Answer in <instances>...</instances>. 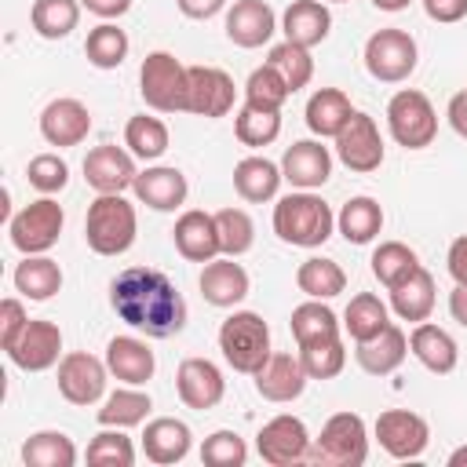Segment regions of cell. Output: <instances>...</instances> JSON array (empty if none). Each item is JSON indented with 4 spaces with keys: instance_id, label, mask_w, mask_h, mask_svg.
I'll return each mask as SVG.
<instances>
[{
    "instance_id": "6da1fadb",
    "label": "cell",
    "mask_w": 467,
    "mask_h": 467,
    "mask_svg": "<svg viewBox=\"0 0 467 467\" xmlns=\"http://www.w3.org/2000/svg\"><path fill=\"white\" fill-rule=\"evenodd\" d=\"M113 314L146 332L150 339H168L186 328V299L175 281L153 266H128L109 281Z\"/></svg>"
},
{
    "instance_id": "7a4b0ae2",
    "label": "cell",
    "mask_w": 467,
    "mask_h": 467,
    "mask_svg": "<svg viewBox=\"0 0 467 467\" xmlns=\"http://www.w3.org/2000/svg\"><path fill=\"white\" fill-rule=\"evenodd\" d=\"M336 230V215L328 201H321L314 190H296L285 193L274 204V234L285 244L296 248H321Z\"/></svg>"
},
{
    "instance_id": "3957f363",
    "label": "cell",
    "mask_w": 467,
    "mask_h": 467,
    "mask_svg": "<svg viewBox=\"0 0 467 467\" xmlns=\"http://www.w3.org/2000/svg\"><path fill=\"white\" fill-rule=\"evenodd\" d=\"M139 215L124 193H99L84 215V241L95 255H124L135 244Z\"/></svg>"
},
{
    "instance_id": "277c9868",
    "label": "cell",
    "mask_w": 467,
    "mask_h": 467,
    "mask_svg": "<svg viewBox=\"0 0 467 467\" xmlns=\"http://www.w3.org/2000/svg\"><path fill=\"white\" fill-rule=\"evenodd\" d=\"M365 460H368V431L358 412L328 416L321 434L310 438L306 463L314 467H361Z\"/></svg>"
},
{
    "instance_id": "5b68a950",
    "label": "cell",
    "mask_w": 467,
    "mask_h": 467,
    "mask_svg": "<svg viewBox=\"0 0 467 467\" xmlns=\"http://www.w3.org/2000/svg\"><path fill=\"white\" fill-rule=\"evenodd\" d=\"M219 350L234 372L255 376L263 361L274 354L270 350V325L255 310H234L219 325Z\"/></svg>"
},
{
    "instance_id": "8992f818",
    "label": "cell",
    "mask_w": 467,
    "mask_h": 467,
    "mask_svg": "<svg viewBox=\"0 0 467 467\" xmlns=\"http://www.w3.org/2000/svg\"><path fill=\"white\" fill-rule=\"evenodd\" d=\"M190 66H182L171 51H150L139 66V95L157 113H186Z\"/></svg>"
},
{
    "instance_id": "52a82bcc",
    "label": "cell",
    "mask_w": 467,
    "mask_h": 467,
    "mask_svg": "<svg viewBox=\"0 0 467 467\" xmlns=\"http://www.w3.org/2000/svg\"><path fill=\"white\" fill-rule=\"evenodd\" d=\"M387 128H390V139L398 146L423 150L438 135V113H434V106H431V99L423 91L401 88L387 102Z\"/></svg>"
},
{
    "instance_id": "ba28073f",
    "label": "cell",
    "mask_w": 467,
    "mask_h": 467,
    "mask_svg": "<svg viewBox=\"0 0 467 467\" xmlns=\"http://www.w3.org/2000/svg\"><path fill=\"white\" fill-rule=\"evenodd\" d=\"M62 226H66L62 204L55 197H40V201H29L18 215H11L7 234L22 255H44L62 237Z\"/></svg>"
},
{
    "instance_id": "9c48e42d",
    "label": "cell",
    "mask_w": 467,
    "mask_h": 467,
    "mask_svg": "<svg viewBox=\"0 0 467 467\" xmlns=\"http://www.w3.org/2000/svg\"><path fill=\"white\" fill-rule=\"evenodd\" d=\"M416 40L405 33V29H376L368 40H365V69L368 77H376L379 84H401L412 77L416 69Z\"/></svg>"
},
{
    "instance_id": "30bf717a",
    "label": "cell",
    "mask_w": 467,
    "mask_h": 467,
    "mask_svg": "<svg viewBox=\"0 0 467 467\" xmlns=\"http://www.w3.org/2000/svg\"><path fill=\"white\" fill-rule=\"evenodd\" d=\"M106 379H109V365L106 358L99 361L88 350H73L58 361V394L69 405H95L106 398Z\"/></svg>"
},
{
    "instance_id": "8fae6325",
    "label": "cell",
    "mask_w": 467,
    "mask_h": 467,
    "mask_svg": "<svg viewBox=\"0 0 467 467\" xmlns=\"http://www.w3.org/2000/svg\"><path fill=\"white\" fill-rule=\"evenodd\" d=\"M255 449L263 456V463L270 467H296V463H306V452H310V431L299 416H274L263 423L259 438H255Z\"/></svg>"
},
{
    "instance_id": "7c38bea8",
    "label": "cell",
    "mask_w": 467,
    "mask_h": 467,
    "mask_svg": "<svg viewBox=\"0 0 467 467\" xmlns=\"http://www.w3.org/2000/svg\"><path fill=\"white\" fill-rule=\"evenodd\" d=\"M376 441L394 460H416V456H423V449L431 441V427H427V420L420 412L383 409L376 416Z\"/></svg>"
},
{
    "instance_id": "4fadbf2b",
    "label": "cell",
    "mask_w": 467,
    "mask_h": 467,
    "mask_svg": "<svg viewBox=\"0 0 467 467\" xmlns=\"http://www.w3.org/2000/svg\"><path fill=\"white\" fill-rule=\"evenodd\" d=\"M336 157L358 175H368L383 164V135H379V128L368 113L354 109V117L336 135Z\"/></svg>"
},
{
    "instance_id": "5bb4252c",
    "label": "cell",
    "mask_w": 467,
    "mask_h": 467,
    "mask_svg": "<svg viewBox=\"0 0 467 467\" xmlns=\"http://www.w3.org/2000/svg\"><path fill=\"white\" fill-rule=\"evenodd\" d=\"M135 153L124 150V146H113V142H102L95 150H88L84 157V179L95 193H124L135 186Z\"/></svg>"
},
{
    "instance_id": "9a60e30c",
    "label": "cell",
    "mask_w": 467,
    "mask_h": 467,
    "mask_svg": "<svg viewBox=\"0 0 467 467\" xmlns=\"http://www.w3.org/2000/svg\"><path fill=\"white\" fill-rule=\"evenodd\" d=\"M234 109V77L219 66H190V88H186V113L197 117H226Z\"/></svg>"
},
{
    "instance_id": "2e32d148",
    "label": "cell",
    "mask_w": 467,
    "mask_h": 467,
    "mask_svg": "<svg viewBox=\"0 0 467 467\" xmlns=\"http://www.w3.org/2000/svg\"><path fill=\"white\" fill-rule=\"evenodd\" d=\"M175 390L182 398L186 409H215L226 394V379H223V368L208 358H182L179 368H175Z\"/></svg>"
},
{
    "instance_id": "e0dca14e",
    "label": "cell",
    "mask_w": 467,
    "mask_h": 467,
    "mask_svg": "<svg viewBox=\"0 0 467 467\" xmlns=\"http://www.w3.org/2000/svg\"><path fill=\"white\" fill-rule=\"evenodd\" d=\"M58 354H62V328L55 321H44V317H29V325L22 328L15 347L7 350V358L22 372H44V368L62 361Z\"/></svg>"
},
{
    "instance_id": "ac0fdd59",
    "label": "cell",
    "mask_w": 467,
    "mask_h": 467,
    "mask_svg": "<svg viewBox=\"0 0 467 467\" xmlns=\"http://www.w3.org/2000/svg\"><path fill=\"white\" fill-rule=\"evenodd\" d=\"M91 131V113L80 99H51L44 109H40V135L47 146H80Z\"/></svg>"
},
{
    "instance_id": "d6986e66",
    "label": "cell",
    "mask_w": 467,
    "mask_h": 467,
    "mask_svg": "<svg viewBox=\"0 0 467 467\" xmlns=\"http://www.w3.org/2000/svg\"><path fill=\"white\" fill-rule=\"evenodd\" d=\"M281 175L296 190H317V186H325L328 175H332V153H328V146H321V139H299V142H292L285 150V157H281Z\"/></svg>"
},
{
    "instance_id": "ffe728a7",
    "label": "cell",
    "mask_w": 467,
    "mask_h": 467,
    "mask_svg": "<svg viewBox=\"0 0 467 467\" xmlns=\"http://www.w3.org/2000/svg\"><path fill=\"white\" fill-rule=\"evenodd\" d=\"M252 379H255L259 398H266L274 405H285V401H296L306 390V379L310 376H306L299 354H270Z\"/></svg>"
},
{
    "instance_id": "44dd1931",
    "label": "cell",
    "mask_w": 467,
    "mask_h": 467,
    "mask_svg": "<svg viewBox=\"0 0 467 467\" xmlns=\"http://www.w3.org/2000/svg\"><path fill=\"white\" fill-rule=\"evenodd\" d=\"M226 36L237 47H263L270 44V36L277 33V15L266 0H234V7L226 11Z\"/></svg>"
},
{
    "instance_id": "7402d4cb",
    "label": "cell",
    "mask_w": 467,
    "mask_h": 467,
    "mask_svg": "<svg viewBox=\"0 0 467 467\" xmlns=\"http://www.w3.org/2000/svg\"><path fill=\"white\" fill-rule=\"evenodd\" d=\"M248 270L234 259V255H215L212 263H204L201 277H197V288L204 296V303L212 306H237L244 296H248Z\"/></svg>"
},
{
    "instance_id": "603a6c76",
    "label": "cell",
    "mask_w": 467,
    "mask_h": 467,
    "mask_svg": "<svg viewBox=\"0 0 467 467\" xmlns=\"http://www.w3.org/2000/svg\"><path fill=\"white\" fill-rule=\"evenodd\" d=\"M131 190H135L139 204H146L153 212H175V208L186 204V193H190L186 175L171 164H153V168L139 171Z\"/></svg>"
},
{
    "instance_id": "cb8c5ba5",
    "label": "cell",
    "mask_w": 467,
    "mask_h": 467,
    "mask_svg": "<svg viewBox=\"0 0 467 467\" xmlns=\"http://www.w3.org/2000/svg\"><path fill=\"white\" fill-rule=\"evenodd\" d=\"M171 241L179 248L182 259L190 263H212L215 255H223L219 248V230H215V215L201 212V208H190L175 219V230H171Z\"/></svg>"
},
{
    "instance_id": "d4e9b609",
    "label": "cell",
    "mask_w": 467,
    "mask_h": 467,
    "mask_svg": "<svg viewBox=\"0 0 467 467\" xmlns=\"http://www.w3.org/2000/svg\"><path fill=\"white\" fill-rule=\"evenodd\" d=\"M106 365H109L113 379H120L128 387H142L146 379H153L157 358L146 347V339H139V336H113L106 343Z\"/></svg>"
},
{
    "instance_id": "484cf974",
    "label": "cell",
    "mask_w": 467,
    "mask_h": 467,
    "mask_svg": "<svg viewBox=\"0 0 467 467\" xmlns=\"http://www.w3.org/2000/svg\"><path fill=\"white\" fill-rule=\"evenodd\" d=\"M190 445H193V434H190V427H186L182 420H175V416H157V420H150L146 431H142V452H146V460L157 463V467H171V463L186 460Z\"/></svg>"
},
{
    "instance_id": "4316f807",
    "label": "cell",
    "mask_w": 467,
    "mask_h": 467,
    "mask_svg": "<svg viewBox=\"0 0 467 467\" xmlns=\"http://www.w3.org/2000/svg\"><path fill=\"white\" fill-rule=\"evenodd\" d=\"M409 350H412V358H416L427 372H434V376H449V372L456 368V361H460L456 339H452L441 325H431V321L412 325V332H409Z\"/></svg>"
},
{
    "instance_id": "83f0119b",
    "label": "cell",
    "mask_w": 467,
    "mask_h": 467,
    "mask_svg": "<svg viewBox=\"0 0 467 467\" xmlns=\"http://www.w3.org/2000/svg\"><path fill=\"white\" fill-rule=\"evenodd\" d=\"M281 33L285 40L299 47H317L332 33V11L325 0H292L281 15Z\"/></svg>"
},
{
    "instance_id": "f1b7e54d",
    "label": "cell",
    "mask_w": 467,
    "mask_h": 467,
    "mask_svg": "<svg viewBox=\"0 0 467 467\" xmlns=\"http://www.w3.org/2000/svg\"><path fill=\"white\" fill-rule=\"evenodd\" d=\"M285 175H281V164L252 153L244 161L234 164V190L241 193V201L248 204H263V201H274L277 190H281Z\"/></svg>"
},
{
    "instance_id": "f546056e",
    "label": "cell",
    "mask_w": 467,
    "mask_h": 467,
    "mask_svg": "<svg viewBox=\"0 0 467 467\" xmlns=\"http://www.w3.org/2000/svg\"><path fill=\"white\" fill-rule=\"evenodd\" d=\"M405 354H409V336H405L394 321H390L379 336L358 343V350H354L361 372H368V376H390V372L405 361Z\"/></svg>"
},
{
    "instance_id": "4dcf8cb0",
    "label": "cell",
    "mask_w": 467,
    "mask_h": 467,
    "mask_svg": "<svg viewBox=\"0 0 467 467\" xmlns=\"http://www.w3.org/2000/svg\"><path fill=\"white\" fill-rule=\"evenodd\" d=\"M387 292H390V310H394L401 321L420 325V321H427L431 310H434V277H431L427 266H416L405 281H398V285L387 288Z\"/></svg>"
},
{
    "instance_id": "1f68e13d",
    "label": "cell",
    "mask_w": 467,
    "mask_h": 467,
    "mask_svg": "<svg viewBox=\"0 0 467 467\" xmlns=\"http://www.w3.org/2000/svg\"><path fill=\"white\" fill-rule=\"evenodd\" d=\"M350 117H354V106L339 88H317L306 99V128L317 139H336Z\"/></svg>"
},
{
    "instance_id": "d6a6232c",
    "label": "cell",
    "mask_w": 467,
    "mask_h": 467,
    "mask_svg": "<svg viewBox=\"0 0 467 467\" xmlns=\"http://www.w3.org/2000/svg\"><path fill=\"white\" fill-rule=\"evenodd\" d=\"M336 230L343 234L347 244H368V241H376V234L383 230V208H379V201L368 197V193L350 197L339 208V215H336Z\"/></svg>"
},
{
    "instance_id": "836d02e7",
    "label": "cell",
    "mask_w": 467,
    "mask_h": 467,
    "mask_svg": "<svg viewBox=\"0 0 467 467\" xmlns=\"http://www.w3.org/2000/svg\"><path fill=\"white\" fill-rule=\"evenodd\" d=\"M387 325H390V310L376 292H358L343 310V332L354 343H365V339L379 336Z\"/></svg>"
},
{
    "instance_id": "e575fe53",
    "label": "cell",
    "mask_w": 467,
    "mask_h": 467,
    "mask_svg": "<svg viewBox=\"0 0 467 467\" xmlns=\"http://www.w3.org/2000/svg\"><path fill=\"white\" fill-rule=\"evenodd\" d=\"M150 409H153L150 394L124 383L102 398V409L95 412V420H99V427H139V423H146Z\"/></svg>"
},
{
    "instance_id": "d590c367",
    "label": "cell",
    "mask_w": 467,
    "mask_h": 467,
    "mask_svg": "<svg viewBox=\"0 0 467 467\" xmlns=\"http://www.w3.org/2000/svg\"><path fill=\"white\" fill-rule=\"evenodd\" d=\"M15 288L33 299V303H44L51 299L55 292H62V266L47 255H26L18 266H15Z\"/></svg>"
},
{
    "instance_id": "8d00e7d4",
    "label": "cell",
    "mask_w": 467,
    "mask_h": 467,
    "mask_svg": "<svg viewBox=\"0 0 467 467\" xmlns=\"http://www.w3.org/2000/svg\"><path fill=\"white\" fill-rule=\"evenodd\" d=\"M296 285L306 299H336L343 288H347V274L336 259H325V255H310L299 263L296 270Z\"/></svg>"
},
{
    "instance_id": "74e56055",
    "label": "cell",
    "mask_w": 467,
    "mask_h": 467,
    "mask_svg": "<svg viewBox=\"0 0 467 467\" xmlns=\"http://www.w3.org/2000/svg\"><path fill=\"white\" fill-rule=\"evenodd\" d=\"M22 463L26 467H73L77 445L62 431H36L22 441Z\"/></svg>"
},
{
    "instance_id": "f35d334b",
    "label": "cell",
    "mask_w": 467,
    "mask_h": 467,
    "mask_svg": "<svg viewBox=\"0 0 467 467\" xmlns=\"http://www.w3.org/2000/svg\"><path fill=\"white\" fill-rule=\"evenodd\" d=\"M299 361H303L310 379H336L343 372V365H347L343 336L332 332V336H317V339L299 343Z\"/></svg>"
},
{
    "instance_id": "ab89813d",
    "label": "cell",
    "mask_w": 467,
    "mask_h": 467,
    "mask_svg": "<svg viewBox=\"0 0 467 467\" xmlns=\"http://www.w3.org/2000/svg\"><path fill=\"white\" fill-rule=\"evenodd\" d=\"M29 22L36 29V36L44 40H62L77 29L80 22V0H33L29 7Z\"/></svg>"
},
{
    "instance_id": "60d3db41",
    "label": "cell",
    "mask_w": 467,
    "mask_h": 467,
    "mask_svg": "<svg viewBox=\"0 0 467 467\" xmlns=\"http://www.w3.org/2000/svg\"><path fill=\"white\" fill-rule=\"evenodd\" d=\"M234 135L241 146H252V150H263L270 146L277 135H281V113L277 109H259V106H241L234 113Z\"/></svg>"
},
{
    "instance_id": "b9f144b4",
    "label": "cell",
    "mask_w": 467,
    "mask_h": 467,
    "mask_svg": "<svg viewBox=\"0 0 467 467\" xmlns=\"http://www.w3.org/2000/svg\"><path fill=\"white\" fill-rule=\"evenodd\" d=\"M372 277L383 285V288H394L398 281H405L416 266H420V255L405 244V241H379V248L372 252Z\"/></svg>"
},
{
    "instance_id": "7bdbcfd3",
    "label": "cell",
    "mask_w": 467,
    "mask_h": 467,
    "mask_svg": "<svg viewBox=\"0 0 467 467\" xmlns=\"http://www.w3.org/2000/svg\"><path fill=\"white\" fill-rule=\"evenodd\" d=\"M84 55L95 69H117L128 58V33L117 22H102L88 33L84 40Z\"/></svg>"
},
{
    "instance_id": "ee69618b",
    "label": "cell",
    "mask_w": 467,
    "mask_h": 467,
    "mask_svg": "<svg viewBox=\"0 0 467 467\" xmlns=\"http://www.w3.org/2000/svg\"><path fill=\"white\" fill-rule=\"evenodd\" d=\"M168 124L161 120V117H146V113H139V117H131L128 124H124V146L139 157V161H157L164 150H168Z\"/></svg>"
},
{
    "instance_id": "f6af8a7d",
    "label": "cell",
    "mask_w": 467,
    "mask_h": 467,
    "mask_svg": "<svg viewBox=\"0 0 467 467\" xmlns=\"http://www.w3.org/2000/svg\"><path fill=\"white\" fill-rule=\"evenodd\" d=\"M288 325H292L296 347H299V343H306V339L332 336V332H339V328H343V321L332 314V306H328L325 299H306V303H299V306L292 310Z\"/></svg>"
},
{
    "instance_id": "bcb514c9",
    "label": "cell",
    "mask_w": 467,
    "mask_h": 467,
    "mask_svg": "<svg viewBox=\"0 0 467 467\" xmlns=\"http://www.w3.org/2000/svg\"><path fill=\"white\" fill-rule=\"evenodd\" d=\"M288 95H292V88L285 84V77H281L270 62H263L259 69H252L248 80H244V102H248V106L277 109V113H281V106L288 102Z\"/></svg>"
},
{
    "instance_id": "7dc6e473",
    "label": "cell",
    "mask_w": 467,
    "mask_h": 467,
    "mask_svg": "<svg viewBox=\"0 0 467 467\" xmlns=\"http://www.w3.org/2000/svg\"><path fill=\"white\" fill-rule=\"evenodd\" d=\"M266 62L285 77V84L292 88V95H296L299 88H306V84H310V77H314L310 47H299V44H292V40L274 44V47H270V55H266Z\"/></svg>"
},
{
    "instance_id": "c3c4849f",
    "label": "cell",
    "mask_w": 467,
    "mask_h": 467,
    "mask_svg": "<svg viewBox=\"0 0 467 467\" xmlns=\"http://www.w3.org/2000/svg\"><path fill=\"white\" fill-rule=\"evenodd\" d=\"M88 463L95 467H131L135 463V445L124 434V427H102L91 441H88Z\"/></svg>"
},
{
    "instance_id": "681fc988",
    "label": "cell",
    "mask_w": 467,
    "mask_h": 467,
    "mask_svg": "<svg viewBox=\"0 0 467 467\" xmlns=\"http://www.w3.org/2000/svg\"><path fill=\"white\" fill-rule=\"evenodd\" d=\"M215 230H219V248L223 255H244L255 241V223L244 208H219L215 212Z\"/></svg>"
},
{
    "instance_id": "f907efd6",
    "label": "cell",
    "mask_w": 467,
    "mask_h": 467,
    "mask_svg": "<svg viewBox=\"0 0 467 467\" xmlns=\"http://www.w3.org/2000/svg\"><path fill=\"white\" fill-rule=\"evenodd\" d=\"M201 460L208 467H244L248 460V445L237 431H212L201 441Z\"/></svg>"
},
{
    "instance_id": "816d5d0a",
    "label": "cell",
    "mask_w": 467,
    "mask_h": 467,
    "mask_svg": "<svg viewBox=\"0 0 467 467\" xmlns=\"http://www.w3.org/2000/svg\"><path fill=\"white\" fill-rule=\"evenodd\" d=\"M26 179H29L33 190H40L44 197H51V193L66 190V182H69V164H66L58 153H36V157L29 161V168H26Z\"/></svg>"
},
{
    "instance_id": "f5cc1de1",
    "label": "cell",
    "mask_w": 467,
    "mask_h": 467,
    "mask_svg": "<svg viewBox=\"0 0 467 467\" xmlns=\"http://www.w3.org/2000/svg\"><path fill=\"white\" fill-rule=\"evenodd\" d=\"M26 325H29V314H26L22 299L7 296V299L0 303V347H4V350H11Z\"/></svg>"
},
{
    "instance_id": "db71d44e",
    "label": "cell",
    "mask_w": 467,
    "mask_h": 467,
    "mask_svg": "<svg viewBox=\"0 0 467 467\" xmlns=\"http://www.w3.org/2000/svg\"><path fill=\"white\" fill-rule=\"evenodd\" d=\"M420 4H423L427 18L438 26H452L467 15V0H420Z\"/></svg>"
},
{
    "instance_id": "11a10c76",
    "label": "cell",
    "mask_w": 467,
    "mask_h": 467,
    "mask_svg": "<svg viewBox=\"0 0 467 467\" xmlns=\"http://www.w3.org/2000/svg\"><path fill=\"white\" fill-rule=\"evenodd\" d=\"M445 266H449V277H452L456 285H467V234H460V237L449 244Z\"/></svg>"
},
{
    "instance_id": "9f6ffc18",
    "label": "cell",
    "mask_w": 467,
    "mask_h": 467,
    "mask_svg": "<svg viewBox=\"0 0 467 467\" xmlns=\"http://www.w3.org/2000/svg\"><path fill=\"white\" fill-rule=\"evenodd\" d=\"M179 4V11L186 15V18H193V22H204V18H212V15H219L223 7H226V0H175Z\"/></svg>"
},
{
    "instance_id": "6f0895ef",
    "label": "cell",
    "mask_w": 467,
    "mask_h": 467,
    "mask_svg": "<svg viewBox=\"0 0 467 467\" xmlns=\"http://www.w3.org/2000/svg\"><path fill=\"white\" fill-rule=\"evenodd\" d=\"M445 117H449L452 131H456L460 139H467V91H456V95L449 99V106H445Z\"/></svg>"
},
{
    "instance_id": "680465c9",
    "label": "cell",
    "mask_w": 467,
    "mask_h": 467,
    "mask_svg": "<svg viewBox=\"0 0 467 467\" xmlns=\"http://www.w3.org/2000/svg\"><path fill=\"white\" fill-rule=\"evenodd\" d=\"M80 7H88V11H91V15H99L102 22H113V18L128 15L131 0H80Z\"/></svg>"
},
{
    "instance_id": "91938a15",
    "label": "cell",
    "mask_w": 467,
    "mask_h": 467,
    "mask_svg": "<svg viewBox=\"0 0 467 467\" xmlns=\"http://www.w3.org/2000/svg\"><path fill=\"white\" fill-rule=\"evenodd\" d=\"M449 314H452V321H460L467 328V285H456L449 292Z\"/></svg>"
},
{
    "instance_id": "94428289",
    "label": "cell",
    "mask_w": 467,
    "mask_h": 467,
    "mask_svg": "<svg viewBox=\"0 0 467 467\" xmlns=\"http://www.w3.org/2000/svg\"><path fill=\"white\" fill-rule=\"evenodd\" d=\"M372 4H376L379 11H405L412 0H372Z\"/></svg>"
},
{
    "instance_id": "6125c7cd",
    "label": "cell",
    "mask_w": 467,
    "mask_h": 467,
    "mask_svg": "<svg viewBox=\"0 0 467 467\" xmlns=\"http://www.w3.org/2000/svg\"><path fill=\"white\" fill-rule=\"evenodd\" d=\"M449 467H467V445H460V449L449 452Z\"/></svg>"
},
{
    "instance_id": "be15d7a7",
    "label": "cell",
    "mask_w": 467,
    "mask_h": 467,
    "mask_svg": "<svg viewBox=\"0 0 467 467\" xmlns=\"http://www.w3.org/2000/svg\"><path fill=\"white\" fill-rule=\"evenodd\" d=\"M325 4H347V0H325Z\"/></svg>"
},
{
    "instance_id": "e7e4bbea",
    "label": "cell",
    "mask_w": 467,
    "mask_h": 467,
    "mask_svg": "<svg viewBox=\"0 0 467 467\" xmlns=\"http://www.w3.org/2000/svg\"><path fill=\"white\" fill-rule=\"evenodd\" d=\"M463 91H467V88H463Z\"/></svg>"
}]
</instances>
